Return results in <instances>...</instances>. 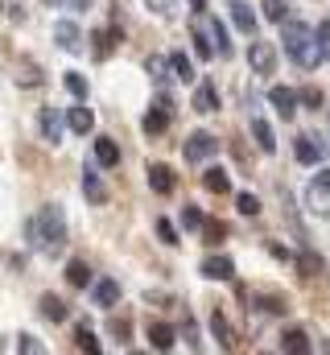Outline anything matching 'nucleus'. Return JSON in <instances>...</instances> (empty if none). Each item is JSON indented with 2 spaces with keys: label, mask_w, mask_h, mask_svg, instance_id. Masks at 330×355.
Returning a JSON list of instances; mask_svg holds the SVG:
<instances>
[{
  "label": "nucleus",
  "mask_w": 330,
  "mask_h": 355,
  "mask_svg": "<svg viewBox=\"0 0 330 355\" xmlns=\"http://www.w3.org/2000/svg\"><path fill=\"white\" fill-rule=\"evenodd\" d=\"M29 244L50 252V257L62 252V244H67V215H62V207H42L29 219Z\"/></svg>",
  "instance_id": "obj_1"
},
{
  "label": "nucleus",
  "mask_w": 330,
  "mask_h": 355,
  "mask_svg": "<svg viewBox=\"0 0 330 355\" xmlns=\"http://www.w3.org/2000/svg\"><path fill=\"white\" fill-rule=\"evenodd\" d=\"M285 54H289L302 71H314V67L327 58V46H322L318 37H310L302 25H289V29H285Z\"/></svg>",
  "instance_id": "obj_2"
},
{
  "label": "nucleus",
  "mask_w": 330,
  "mask_h": 355,
  "mask_svg": "<svg viewBox=\"0 0 330 355\" xmlns=\"http://www.w3.org/2000/svg\"><path fill=\"white\" fill-rule=\"evenodd\" d=\"M215 149H219V141H215L211 132H190V137H186V162H190V166L211 162V157H215Z\"/></svg>",
  "instance_id": "obj_3"
},
{
  "label": "nucleus",
  "mask_w": 330,
  "mask_h": 355,
  "mask_svg": "<svg viewBox=\"0 0 330 355\" xmlns=\"http://www.w3.org/2000/svg\"><path fill=\"white\" fill-rule=\"evenodd\" d=\"M169 120H173V99L162 95V99L153 103V112L145 116V132H149V137H162L165 128H169Z\"/></svg>",
  "instance_id": "obj_4"
},
{
  "label": "nucleus",
  "mask_w": 330,
  "mask_h": 355,
  "mask_svg": "<svg viewBox=\"0 0 330 355\" xmlns=\"http://www.w3.org/2000/svg\"><path fill=\"white\" fill-rule=\"evenodd\" d=\"M248 62H252L256 75H272V71H277V54H272L264 42H256V46L248 50Z\"/></svg>",
  "instance_id": "obj_5"
},
{
  "label": "nucleus",
  "mask_w": 330,
  "mask_h": 355,
  "mask_svg": "<svg viewBox=\"0 0 330 355\" xmlns=\"http://www.w3.org/2000/svg\"><path fill=\"white\" fill-rule=\"evenodd\" d=\"M91 297H95V306H103V310H112V306L120 302V281H112V277H103V281H95V285H91Z\"/></svg>",
  "instance_id": "obj_6"
},
{
  "label": "nucleus",
  "mask_w": 330,
  "mask_h": 355,
  "mask_svg": "<svg viewBox=\"0 0 330 355\" xmlns=\"http://www.w3.org/2000/svg\"><path fill=\"white\" fill-rule=\"evenodd\" d=\"M54 42H58L62 50H71V54H75V50H82L79 25H75V21H58V25H54Z\"/></svg>",
  "instance_id": "obj_7"
},
{
  "label": "nucleus",
  "mask_w": 330,
  "mask_h": 355,
  "mask_svg": "<svg viewBox=\"0 0 330 355\" xmlns=\"http://www.w3.org/2000/svg\"><path fill=\"white\" fill-rule=\"evenodd\" d=\"M37 124H42V137H46L50 145L62 141V112H58V107H42V120H37Z\"/></svg>",
  "instance_id": "obj_8"
},
{
  "label": "nucleus",
  "mask_w": 330,
  "mask_h": 355,
  "mask_svg": "<svg viewBox=\"0 0 330 355\" xmlns=\"http://www.w3.org/2000/svg\"><path fill=\"white\" fill-rule=\"evenodd\" d=\"M306 202H310L314 211H330V170H327V174H318V178H314V186H310Z\"/></svg>",
  "instance_id": "obj_9"
},
{
  "label": "nucleus",
  "mask_w": 330,
  "mask_h": 355,
  "mask_svg": "<svg viewBox=\"0 0 330 355\" xmlns=\"http://www.w3.org/2000/svg\"><path fill=\"white\" fill-rule=\"evenodd\" d=\"M227 12H232V25H236L240 33H252V29H256V12H252V4L232 0V4H227Z\"/></svg>",
  "instance_id": "obj_10"
},
{
  "label": "nucleus",
  "mask_w": 330,
  "mask_h": 355,
  "mask_svg": "<svg viewBox=\"0 0 330 355\" xmlns=\"http://www.w3.org/2000/svg\"><path fill=\"white\" fill-rule=\"evenodd\" d=\"M268 99H272V107H277L281 116H293V107H297V91L293 87H272Z\"/></svg>",
  "instance_id": "obj_11"
},
{
  "label": "nucleus",
  "mask_w": 330,
  "mask_h": 355,
  "mask_svg": "<svg viewBox=\"0 0 330 355\" xmlns=\"http://www.w3.org/2000/svg\"><path fill=\"white\" fill-rule=\"evenodd\" d=\"M293 157H297L302 166H314V162L322 157V149H318V141H314V137H297V145H293Z\"/></svg>",
  "instance_id": "obj_12"
},
{
  "label": "nucleus",
  "mask_w": 330,
  "mask_h": 355,
  "mask_svg": "<svg viewBox=\"0 0 330 355\" xmlns=\"http://www.w3.org/2000/svg\"><path fill=\"white\" fill-rule=\"evenodd\" d=\"M95 162H99L103 170H112V166H120V149H116V141H107V137H99V141H95Z\"/></svg>",
  "instance_id": "obj_13"
},
{
  "label": "nucleus",
  "mask_w": 330,
  "mask_h": 355,
  "mask_svg": "<svg viewBox=\"0 0 330 355\" xmlns=\"http://www.w3.org/2000/svg\"><path fill=\"white\" fill-rule=\"evenodd\" d=\"M149 186H153L157 194H169V190L177 186V178H173L169 166H149Z\"/></svg>",
  "instance_id": "obj_14"
},
{
  "label": "nucleus",
  "mask_w": 330,
  "mask_h": 355,
  "mask_svg": "<svg viewBox=\"0 0 330 355\" xmlns=\"http://www.w3.org/2000/svg\"><path fill=\"white\" fill-rule=\"evenodd\" d=\"M67 124H71V132L87 137V132L95 128V116H91V107H71V112H67Z\"/></svg>",
  "instance_id": "obj_15"
},
{
  "label": "nucleus",
  "mask_w": 330,
  "mask_h": 355,
  "mask_svg": "<svg viewBox=\"0 0 330 355\" xmlns=\"http://www.w3.org/2000/svg\"><path fill=\"white\" fill-rule=\"evenodd\" d=\"M202 277L227 281V277H232V261H227V257H207V261H202Z\"/></svg>",
  "instance_id": "obj_16"
},
{
  "label": "nucleus",
  "mask_w": 330,
  "mask_h": 355,
  "mask_svg": "<svg viewBox=\"0 0 330 355\" xmlns=\"http://www.w3.org/2000/svg\"><path fill=\"white\" fill-rule=\"evenodd\" d=\"M194 107H198V112H219V95H215L211 83H198V87H194Z\"/></svg>",
  "instance_id": "obj_17"
},
{
  "label": "nucleus",
  "mask_w": 330,
  "mask_h": 355,
  "mask_svg": "<svg viewBox=\"0 0 330 355\" xmlns=\"http://www.w3.org/2000/svg\"><path fill=\"white\" fill-rule=\"evenodd\" d=\"M202 186H207V190H215V194H227V190H232V178H227V170L211 166V170L202 174Z\"/></svg>",
  "instance_id": "obj_18"
},
{
  "label": "nucleus",
  "mask_w": 330,
  "mask_h": 355,
  "mask_svg": "<svg viewBox=\"0 0 330 355\" xmlns=\"http://www.w3.org/2000/svg\"><path fill=\"white\" fill-rule=\"evenodd\" d=\"M42 318L62 322V318H67V302H62V297H54V293H46V297H42Z\"/></svg>",
  "instance_id": "obj_19"
},
{
  "label": "nucleus",
  "mask_w": 330,
  "mask_h": 355,
  "mask_svg": "<svg viewBox=\"0 0 330 355\" xmlns=\"http://www.w3.org/2000/svg\"><path fill=\"white\" fill-rule=\"evenodd\" d=\"M149 343H153L157 352H169V347H173V327H165V322H153V327H149Z\"/></svg>",
  "instance_id": "obj_20"
},
{
  "label": "nucleus",
  "mask_w": 330,
  "mask_h": 355,
  "mask_svg": "<svg viewBox=\"0 0 330 355\" xmlns=\"http://www.w3.org/2000/svg\"><path fill=\"white\" fill-rule=\"evenodd\" d=\"M116 42H120V29H99L95 33V58H107Z\"/></svg>",
  "instance_id": "obj_21"
},
{
  "label": "nucleus",
  "mask_w": 330,
  "mask_h": 355,
  "mask_svg": "<svg viewBox=\"0 0 330 355\" xmlns=\"http://www.w3.org/2000/svg\"><path fill=\"white\" fill-rule=\"evenodd\" d=\"M169 71H173V79H182V83H194V67H190L186 54H169Z\"/></svg>",
  "instance_id": "obj_22"
},
{
  "label": "nucleus",
  "mask_w": 330,
  "mask_h": 355,
  "mask_svg": "<svg viewBox=\"0 0 330 355\" xmlns=\"http://www.w3.org/2000/svg\"><path fill=\"white\" fill-rule=\"evenodd\" d=\"M252 137H256V145H260L264 153H272V149H277V137H272V128H268L264 120H252Z\"/></svg>",
  "instance_id": "obj_23"
},
{
  "label": "nucleus",
  "mask_w": 330,
  "mask_h": 355,
  "mask_svg": "<svg viewBox=\"0 0 330 355\" xmlns=\"http://www.w3.org/2000/svg\"><path fill=\"white\" fill-rule=\"evenodd\" d=\"M82 194H87L91 202H103V198H107V190H103V182H99V174H91V170L82 174Z\"/></svg>",
  "instance_id": "obj_24"
},
{
  "label": "nucleus",
  "mask_w": 330,
  "mask_h": 355,
  "mask_svg": "<svg viewBox=\"0 0 330 355\" xmlns=\"http://www.w3.org/2000/svg\"><path fill=\"white\" fill-rule=\"evenodd\" d=\"M67 281H71L75 289H82V285H91V268L82 265V261H71V265H67Z\"/></svg>",
  "instance_id": "obj_25"
},
{
  "label": "nucleus",
  "mask_w": 330,
  "mask_h": 355,
  "mask_svg": "<svg viewBox=\"0 0 330 355\" xmlns=\"http://www.w3.org/2000/svg\"><path fill=\"white\" fill-rule=\"evenodd\" d=\"M281 352H310V339H306V331H285V339H281Z\"/></svg>",
  "instance_id": "obj_26"
},
{
  "label": "nucleus",
  "mask_w": 330,
  "mask_h": 355,
  "mask_svg": "<svg viewBox=\"0 0 330 355\" xmlns=\"http://www.w3.org/2000/svg\"><path fill=\"white\" fill-rule=\"evenodd\" d=\"M297 272H302V277H318V272H322V257H318V252H302V257H297Z\"/></svg>",
  "instance_id": "obj_27"
},
{
  "label": "nucleus",
  "mask_w": 330,
  "mask_h": 355,
  "mask_svg": "<svg viewBox=\"0 0 330 355\" xmlns=\"http://www.w3.org/2000/svg\"><path fill=\"white\" fill-rule=\"evenodd\" d=\"M211 331H215V339H219L223 347H232V331H227V318H223V310H215V314H211Z\"/></svg>",
  "instance_id": "obj_28"
},
{
  "label": "nucleus",
  "mask_w": 330,
  "mask_h": 355,
  "mask_svg": "<svg viewBox=\"0 0 330 355\" xmlns=\"http://www.w3.org/2000/svg\"><path fill=\"white\" fill-rule=\"evenodd\" d=\"M75 343H79V352H99V339H95V331L79 322V331H75Z\"/></svg>",
  "instance_id": "obj_29"
},
{
  "label": "nucleus",
  "mask_w": 330,
  "mask_h": 355,
  "mask_svg": "<svg viewBox=\"0 0 330 355\" xmlns=\"http://www.w3.org/2000/svg\"><path fill=\"white\" fill-rule=\"evenodd\" d=\"M264 17L268 21H285L289 17V0H264Z\"/></svg>",
  "instance_id": "obj_30"
},
{
  "label": "nucleus",
  "mask_w": 330,
  "mask_h": 355,
  "mask_svg": "<svg viewBox=\"0 0 330 355\" xmlns=\"http://www.w3.org/2000/svg\"><path fill=\"white\" fill-rule=\"evenodd\" d=\"M67 91H71L75 99H87V79H82L79 71H67Z\"/></svg>",
  "instance_id": "obj_31"
},
{
  "label": "nucleus",
  "mask_w": 330,
  "mask_h": 355,
  "mask_svg": "<svg viewBox=\"0 0 330 355\" xmlns=\"http://www.w3.org/2000/svg\"><path fill=\"white\" fill-rule=\"evenodd\" d=\"M202 232H207V244H219V240L227 236V227H223V223H215V219H202Z\"/></svg>",
  "instance_id": "obj_32"
},
{
  "label": "nucleus",
  "mask_w": 330,
  "mask_h": 355,
  "mask_svg": "<svg viewBox=\"0 0 330 355\" xmlns=\"http://www.w3.org/2000/svg\"><path fill=\"white\" fill-rule=\"evenodd\" d=\"M157 236H162L169 248H173V244H182V240H177V227H173L169 219H157Z\"/></svg>",
  "instance_id": "obj_33"
},
{
  "label": "nucleus",
  "mask_w": 330,
  "mask_h": 355,
  "mask_svg": "<svg viewBox=\"0 0 330 355\" xmlns=\"http://www.w3.org/2000/svg\"><path fill=\"white\" fill-rule=\"evenodd\" d=\"M17 352H25V355H42L46 347H42V343H37L33 335H21V339H17Z\"/></svg>",
  "instance_id": "obj_34"
},
{
  "label": "nucleus",
  "mask_w": 330,
  "mask_h": 355,
  "mask_svg": "<svg viewBox=\"0 0 330 355\" xmlns=\"http://www.w3.org/2000/svg\"><path fill=\"white\" fill-rule=\"evenodd\" d=\"M182 227H190V232L202 227V211H198V207H186V211H182Z\"/></svg>",
  "instance_id": "obj_35"
},
{
  "label": "nucleus",
  "mask_w": 330,
  "mask_h": 355,
  "mask_svg": "<svg viewBox=\"0 0 330 355\" xmlns=\"http://www.w3.org/2000/svg\"><path fill=\"white\" fill-rule=\"evenodd\" d=\"M236 207H240V215H256V211H260L256 194H240V198H236Z\"/></svg>",
  "instance_id": "obj_36"
},
{
  "label": "nucleus",
  "mask_w": 330,
  "mask_h": 355,
  "mask_svg": "<svg viewBox=\"0 0 330 355\" xmlns=\"http://www.w3.org/2000/svg\"><path fill=\"white\" fill-rule=\"evenodd\" d=\"M17 83H42V75H37V67H17Z\"/></svg>",
  "instance_id": "obj_37"
},
{
  "label": "nucleus",
  "mask_w": 330,
  "mask_h": 355,
  "mask_svg": "<svg viewBox=\"0 0 330 355\" xmlns=\"http://www.w3.org/2000/svg\"><path fill=\"white\" fill-rule=\"evenodd\" d=\"M260 310H268V314H285L281 297H260Z\"/></svg>",
  "instance_id": "obj_38"
},
{
  "label": "nucleus",
  "mask_w": 330,
  "mask_h": 355,
  "mask_svg": "<svg viewBox=\"0 0 330 355\" xmlns=\"http://www.w3.org/2000/svg\"><path fill=\"white\" fill-rule=\"evenodd\" d=\"M149 75L153 79H165V58H149Z\"/></svg>",
  "instance_id": "obj_39"
},
{
  "label": "nucleus",
  "mask_w": 330,
  "mask_h": 355,
  "mask_svg": "<svg viewBox=\"0 0 330 355\" xmlns=\"http://www.w3.org/2000/svg\"><path fill=\"white\" fill-rule=\"evenodd\" d=\"M302 99H306L310 107H318V103H322V95H318V91H314V87H306V91H302Z\"/></svg>",
  "instance_id": "obj_40"
},
{
  "label": "nucleus",
  "mask_w": 330,
  "mask_h": 355,
  "mask_svg": "<svg viewBox=\"0 0 330 355\" xmlns=\"http://www.w3.org/2000/svg\"><path fill=\"white\" fill-rule=\"evenodd\" d=\"M318 42L330 50V21H322V25H318Z\"/></svg>",
  "instance_id": "obj_41"
},
{
  "label": "nucleus",
  "mask_w": 330,
  "mask_h": 355,
  "mask_svg": "<svg viewBox=\"0 0 330 355\" xmlns=\"http://www.w3.org/2000/svg\"><path fill=\"white\" fill-rule=\"evenodd\" d=\"M145 4H149L153 12H169V0H145Z\"/></svg>",
  "instance_id": "obj_42"
},
{
  "label": "nucleus",
  "mask_w": 330,
  "mask_h": 355,
  "mask_svg": "<svg viewBox=\"0 0 330 355\" xmlns=\"http://www.w3.org/2000/svg\"><path fill=\"white\" fill-rule=\"evenodd\" d=\"M190 4H194V8H198V12H202V8H207V0H190Z\"/></svg>",
  "instance_id": "obj_43"
},
{
  "label": "nucleus",
  "mask_w": 330,
  "mask_h": 355,
  "mask_svg": "<svg viewBox=\"0 0 330 355\" xmlns=\"http://www.w3.org/2000/svg\"><path fill=\"white\" fill-rule=\"evenodd\" d=\"M0 12H4V8H0Z\"/></svg>",
  "instance_id": "obj_44"
}]
</instances>
